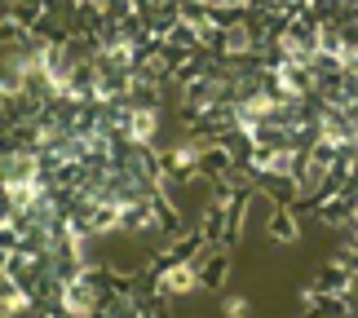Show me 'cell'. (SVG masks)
<instances>
[{"label":"cell","mask_w":358,"mask_h":318,"mask_svg":"<svg viewBox=\"0 0 358 318\" xmlns=\"http://www.w3.org/2000/svg\"><path fill=\"white\" fill-rule=\"evenodd\" d=\"M248 314H252V301H248V296L230 292V296L222 301V318H248Z\"/></svg>","instance_id":"6da1fadb"}]
</instances>
